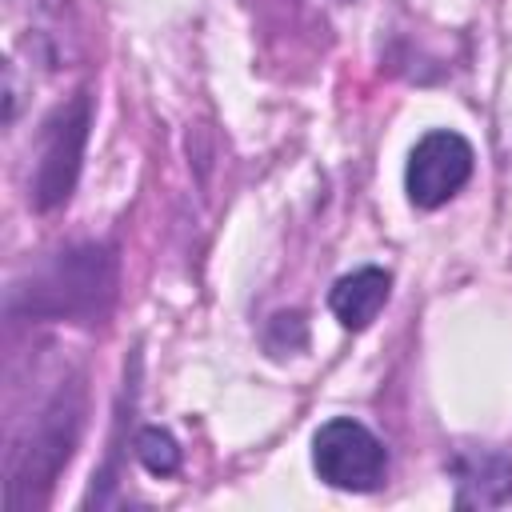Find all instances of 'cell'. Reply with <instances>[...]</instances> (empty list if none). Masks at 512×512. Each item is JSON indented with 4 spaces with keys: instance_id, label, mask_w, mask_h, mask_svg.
<instances>
[{
    "instance_id": "cell-1",
    "label": "cell",
    "mask_w": 512,
    "mask_h": 512,
    "mask_svg": "<svg viewBox=\"0 0 512 512\" xmlns=\"http://www.w3.org/2000/svg\"><path fill=\"white\" fill-rule=\"evenodd\" d=\"M312 468L324 484L344 492H372L384 484L388 452L384 444L352 416L328 420L312 440Z\"/></svg>"
},
{
    "instance_id": "cell-2",
    "label": "cell",
    "mask_w": 512,
    "mask_h": 512,
    "mask_svg": "<svg viewBox=\"0 0 512 512\" xmlns=\"http://www.w3.org/2000/svg\"><path fill=\"white\" fill-rule=\"evenodd\" d=\"M476 152L460 132L436 128L428 136H420V144L408 156V172H404V188L412 196L416 208H440L448 204L472 176Z\"/></svg>"
},
{
    "instance_id": "cell-3",
    "label": "cell",
    "mask_w": 512,
    "mask_h": 512,
    "mask_svg": "<svg viewBox=\"0 0 512 512\" xmlns=\"http://www.w3.org/2000/svg\"><path fill=\"white\" fill-rule=\"evenodd\" d=\"M84 136H88V96H76L68 108H60L48 120V132H44V156H40V172H36V204L40 208H52L72 192Z\"/></svg>"
},
{
    "instance_id": "cell-4",
    "label": "cell",
    "mask_w": 512,
    "mask_h": 512,
    "mask_svg": "<svg viewBox=\"0 0 512 512\" xmlns=\"http://www.w3.org/2000/svg\"><path fill=\"white\" fill-rule=\"evenodd\" d=\"M388 292H392V276L384 268H356L332 284L328 308L348 332H360L380 316V308L388 304Z\"/></svg>"
},
{
    "instance_id": "cell-5",
    "label": "cell",
    "mask_w": 512,
    "mask_h": 512,
    "mask_svg": "<svg viewBox=\"0 0 512 512\" xmlns=\"http://www.w3.org/2000/svg\"><path fill=\"white\" fill-rule=\"evenodd\" d=\"M136 460L152 476H172L180 468V444L164 428H140L136 432Z\"/></svg>"
}]
</instances>
